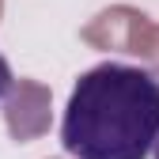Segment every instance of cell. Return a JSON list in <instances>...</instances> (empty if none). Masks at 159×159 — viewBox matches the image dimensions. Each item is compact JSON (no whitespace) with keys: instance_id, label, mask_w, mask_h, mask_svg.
<instances>
[{"instance_id":"obj_1","label":"cell","mask_w":159,"mask_h":159,"mask_svg":"<svg viewBox=\"0 0 159 159\" xmlns=\"http://www.w3.org/2000/svg\"><path fill=\"white\" fill-rule=\"evenodd\" d=\"M159 140V76L102 61L76 80L61 117V144L72 159H148Z\"/></svg>"},{"instance_id":"obj_2","label":"cell","mask_w":159,"mask_h":159,"mask_svg":"<svg viewBox=\"0 0 159 159\" xmlns=\"http://www.w3.org/2000/svg\"><path fill=\"white\" fill-rule=\"evenodd\" d=\"M11 84H15V76H11V65L4 61V53H0V102H4V98H8Z\"/></svg>"},{"instance_id":"obj_3","label":"cell","mask_w":159,"mask_h":159,"mask_svg":"<svg viewBox=\"0 0 159 159\" xmlns=\"http://www.w3.org/2000/svg\"><path fill=\"white\" fill-rule=\"evenodd\" d=\"M155 159H159V140H155Z\"/></svg>"}]
</instances>
